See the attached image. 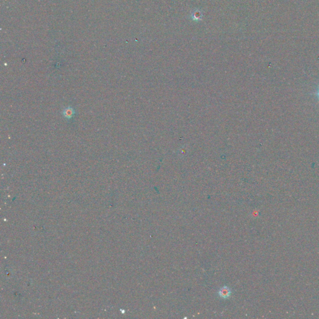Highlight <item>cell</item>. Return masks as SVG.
<instances>
[{
    "label": "cell",
    "instance_id": "6da1fadb",
    "mask_svg": "<svg viewBox=\"0 0 319 319\" xmlns=\"http://www.w3.org/2000/svg\"><path fill=\"white\" fill-rule=\"evenodd\" d=\"M219 295L221 297H223V298H227L231 295V291L228 287H224L219 291Z\"/></svg>",
    "mask_w": 319,
    "mask_h": 319
},
{
    "label": "cell",
    "instance_id": "7a4b0ae2",
    "mask_svg": "<svg viewBox=\"0 0 319 319\" xmlns=\"http://www.w3.org/2000/svg\"><path fill=\"white\" fill-rule=\"evenodd\" d=\"M74 114V110L72 108H67L64 112V115L66 118H71Z\"/></svg>",
    "mask_w": 319,
    "mask_h": 319
},
{
    "label": "cell",
    "instance_id": "3957f363",
    "mask_svg": "<svg viewBox=\"0 0 319 319\" xmlns=\"http://www.w3.org/2000/svg\"><path fill=\"white\" fill-rule=\"evenodd\" d=\"M201 16H202V15L201 12L200 11H196L193 12V13L192 14V18L194 20H200L201 19Z\"/></svg>",
    "mask_w": 319,
    "mask_h": 319
},
{
    "label": "cell",
    "instance_id": "277c9868",
    "mask_svg": "<svg viewBox=\"0 0 319 319\" xmlns=\"http://www.w3.org/2000/svg\"><path fill=\"white\" fill-rule=\"evenodd\" d=\"M318 97H319V92H318Z\"/></svg>",
    "mask_w": 319,
    "mask_h": 319
}]
</instances>
